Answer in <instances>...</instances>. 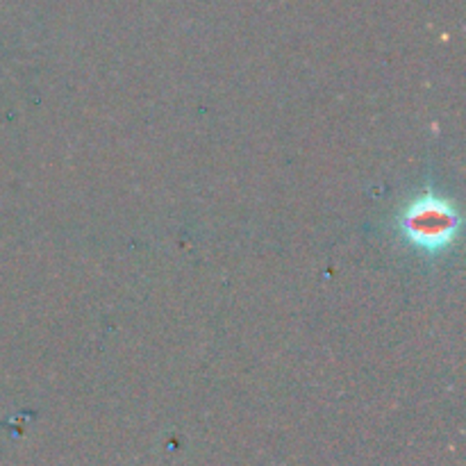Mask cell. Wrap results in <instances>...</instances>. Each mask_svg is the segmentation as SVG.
Segmentation results:
<instances>
[{"instance_id":"obj_1","label":"cell","mask_w":466,"mask_h":466,"mask_svg":"<svg viewBox=\"0 0 466 466\" xmlns=\"http://www.w3.org/2000/svg\"><path fill=\"white\" fill-rule=\"evenodd\" d=\"M408 235L423 246H441L455 230V214L440 200H421L405 218Z\"/></svg>"}]
</instances>
